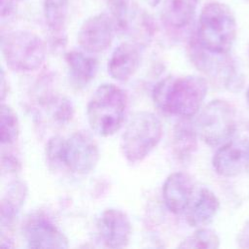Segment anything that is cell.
<instances>
[{"label": "cell", "mask_w": 249, "mask_h": 249, "mask_svg": "<svg viewBox=\"0 0 249 249\" xmlns=\"http://www.w3.org/2000/svg\"><path fill=\"white\" fill-rule=\"evenodd\" d=\"M15 7V0H1L0 5V11H1V17L5 18L9 16Z\"/></svg>", "instance_id": "484cf974"}, {"label": "cell", "mask_w": 249, "mask_h": 249, "mask_svg": "<svg viewBox=\"0 0 249 249\" xmlns=\"http://www.w3.org/2000/svg\"><path fill=\"white\" fill-rule=\"evenodd\" d=\"M248 53H249V48H248Z\"/></svg>", "instance_id": "f546056e"}, {"label": "cell", "mask_w": 249, "mask_h": 249, "mask_svg": "<svg viewBox=\"0 0 249 249\" xmlns=\"http://www.w3.org/2000/svg\"><path fill=\"white\" fill-rule=\"evenodd\" d=\"M194 194L192 178L184 172L170 174L162 186V197L169 211L180 214L189 206Z\"/></svg>", "instance_id": "7c38bea8"}, {"label": "cell", "mask_w": 249, "mask_h": 249, "mask_svg": "<svg viewBox=\"0 0 249 249\" xmlns=\"http://www.w3.org/2000/svg\"><path fill=\"white\" fill-rule=\"evenodd\" d=\"M99 159L98 146L86 131H76L68 138L62 137L57 162L78 174H87L94 169Z\"/></svg>", "instance_id": "52a82bcc"}, {"label": "cell", "mask_w": 249, "mask_h": 249, "mask_svg": "<svg viewBox=\"0 0 249 249\" xmlns=\"http://www.w3.org/2000/svg\"><path fill=\"white\" fill-rule=\"evenodd\" d=\"M27 188L22 182H14L10 185L1 201V228L11 225L24 202Z\"/></svg>", "instance_id": "ac0fdd59"}, {"label": "cell", "mask_w": 249, "mask_h": 249, "mask_svg": "<svg viewBox=\"0 0 249 249\" xmlns=\"http://www.w3.org/2000/svg\"><path fill=\"white\" fill-rule=\"evenodd\" d=\"M220 239L210 229H198L192 235L185 238L178 246L180 248H218Z\"/></svg>", "instance_id": "603a6c76"}, {"label": "cell", "mask_w": 249, "mask_h": 249, "mask_svg": "<svg viewBox=\"0 0 249 249\" xmlns=\"http://www.w3.org/2000/svg\"><path fill=\"white\" fill-rule=\"evenodd\" d=\"M237 243L239 247L249 248V221L243 226L237 235Z\"/></svg>", "instance_id": "d4e9b609"}, {"label": "cell", "mask_w": 249, "mask_h": 249, "mask_svg": "<svg viewBox=\"0 0 249 249\" xmlns=\"http://www.w3.org/2000/svg\"><path fill=\"white\" fill-rule=\"evenodd\" d=\"M44 18L53 34H61L65 28L69 0H44Z\"/></svg>", "instance_id": "d6986e66"}, {"label": "cell", "mask_w": 249, "mask_h": 249, "mask_svg": "<svg viewBox=\"0 0 249 249\" xmlns=\"http://www.w3.org/2000/svg\"><path fill=\"white\" fill-rule=\"evenodd\" d=\"M73 112L74 110L72 103L68 99L61 98L57 100V102L54 104L53 116L57 122H59L60 124H64L72 119Z\"/></svg>", "instance_id": "cb8c5ba5"}, {"label": "cell", "mask_w": 249, "mask_h": 249, "mask_svg": "<svg viewBox=\"0 0 249 249\" xmlns=\"http://www.w3.org/2000/svg\"><path fill=\"white\" fill-rule=\"evenodd\" d=\"M162 124L152 112L141 111L132 116L122 136V150L129 162L144 160L159 144Z\"/></svg>", "instance_id": "277c9868"}, {"label": "cell", "mask_w": 249, "mask_h": 249, "mask_svg": "<svg viewBox=\"0 0 249 249\" xmlns=\"http://www.w3.org/2000/svg\"><path fill=\"white\" fill-rule=\"evenodd\" d=\"M190 54L196 66L208 76L222 82L231 90L242 88V76L238 72L234 61L226 54L211 53L200 46L196 38L190 45Z\"/></svg>", "instance_id": "ba28073f"}, {"label": "cell", "mask_w": 249, "mask_h": 249, "mask_svg": "<svg viewBox=\"0 0 249 249\" xmlns=\"http://www.w3.org/2000/svg\"><path fill=\"white\" fill-rule=\"evenodd\" d=\"M150 6H152V7H155V6H157L160 2V0H145Z\"/></svg>", "instance_id": "83f0119b"}, {"label": "cell", "mask_w": 249, "mask_h": 249, "mask_svg": "<svg viewBox=\"0 0 249 249\" xmlns=\"http://www.w3.org/2000/svg\"><path fill=\"white\" fill-rule=\"evenodd\" d=\"M65 60L71 77L79 86H85L94 79L98 69V62L93 56L72 51L66 53Z\"/></svg>", "instance_id": "e0dca14e"}, {"label": "cell", "mask_w": 249, "mask_h": 249, "mask_svg": "<svg viewBox=\"0 0 249 249\" xmlns=\"http://www.w3.org/2000/svg\"><path fill=\"white\" fill-rule=\"evenodd\" d=\"M198 0H164L161 17L172 28H183L193 19Z\"/></svg>", "instance_id": "2e32d148"}, {"label": "cell", "mask_w": 249, "mask_h": 249, "mask_svg": "<svg viewBox=\"0 0 249 249\" xmlns=\"http://www.w3.org/2000/svg\"><path fill=\"white\" fill-rule=\"evenodd\" d=\"M127 98L125 92L113 84L100 85L91 95L87 116L89 124L99 136H110L123 124Z\"/></svg>", "instance_id": "3957f363"}, {"label": "cell", "mask_w": 249, "mask_h": 249, "mask_svg": "<svg viewBox=\"0 0 249 249\" xmlns=\"http://www.w3.org/2000/svg\"><path fill=\"white\" fill-rule=\"evenodd\" d=\"M206 93L207 83L199 76H169L155 86L153 99L168 114L191 118L198 112Z\"/></svg>", "instance_id": "6da1fadb"}, {"label": "cell", "mask_w": 249, "mask_h": 249, "mask_svg": "<svg viewBox=\"0 0 249 249\" xmlns=\"http://www.w3.org/2000/svg\"><path fill=\"white\" fill-rule=\"evenodd\" d=\"M2 53L8 66L18 72L38 69L46 58V47L35 33L13 31L2 37Z\"/></svg>", "instance_id": "5b68a950"}, {"label": "cell", "mask_w": 249, "mask_h": 249, "mask_svg": "<svg viewBox=\"0 0 249 249\" xmlns=\"http://www.w3.org/2000/svg\"><path fill=\"white\" fill-rule=\"evenodd\" d=\"M99 235L106 247H124L131 235V224L127 215L120 209L104 210L97 222Z\"/></svg>", "instance_id": "8fae6325"}, {"label": "cell", "mask_w": 249, "mask_h": 249, "mask_svg": "<svg viewBox=\"0 0 249 249\" xmlns=\"http://www.w3.org/2000/svg\"><path fill=\"white\" fill-rule=\"evenodd\" d=\"M28 247L31 248H67L66 236L50 221L43 218L32 220L26 227Z\"/></svg>", "instance_id": "5bb4252c"}, {"label": "cell", "mask_w": 249, "mask_h": 249, "mask_svg": "<svg viewBox=\"0 0 249 249\" xmlns=\"http://www.w3.org/2000/svg\"><path fill=\"white\" fill-rule=\"evenodd\" d=\"M6 84H5V74H4V70H1V100L3 101L5 98V94H6Z\"/></svg>", "instance_id": "4316f807"}, {"label": "cell", "mask_w": 249, "mask_h": 249, "mask_svg": "<svg viewBox=\"0 0 249 249\" xmlns=\"http://www.w3.org/2000/svg\"><path fill=\"white\" fill-rule=\"evenodd\" d=\"M245 98H246L247 104H248V106H249V87H248V89H247V90H246V93H245Z\"/></svg>", "instance_id": "f1b7e54d"}, {"label": "cell", "mask_w": 249, "mask_h": 249, "mask_svg": "<svg viewBox=\"0 0 249 249\" xmlns=\"http://www.w3.org/2000/svg\"><path fill=\"white\" fill-rule=\"evenodd\" d=\"M236 36L235 18L224 3L213 1L201 10L196 40L205 50L220 54L229 53Z\"/></svg>", "instance_id": "7a4b0ae2"}, {"label": "cell", "mask_w": 249, "mask_h": 249, "mask_svg": "<svg viewBox=\"0 0 249 249\" xmlns=\"http://www.w3.org/2000/svg\"><path fill=\"white\" fill-rule=\"evenodd\" d=\"M116 32V25L111 15L97 14L83 22L78 32V42L81 48L88 53H101L110 47Z\"/></svg>", "instance_id": "9c48e42d"}, {"label": "cell", "mask_w": 249, "mask_h": 249, "mask_svg": "<svg viewBox=\"0 0 249 249\" xmlns=\"http://www.w3.org/2000/svg\"><path fill=\"white\" fill-rule=\"evenodd\" d=\"M212 164L223 177H235L249 171V137H239L225 143L215 153Z\"/></svg>", "instance_id": "30bf717a"}, {"label": "cell", "mask_w": 249, "mask_h": 249, "mask_svg": "<svg viewBox=\"0 0 249 249\" xmlns=\"http://www.w3.org/2000/svg\"><path fill=\"white\" fill-rule=\"evenodd\" d=\"M196 148V133L187 123H180L174 130L173 149L179 159H187Z\"/></svg>", "instance_id": "ffe728a7"}, {"label": "cell", "mask_w": 249, "mask_h": 249, "mask_svg": "<svg viewBox=\"0 0 249 249\" xmlns=\"http://www.w3.org/2000/svg\"><path fill=\"white\" fill-rule=\"evenodd\" d=\"M18 135V122L15 111L7 104L1 105L0 139L2 144H13Z\"/></svg>", "instance_id": "44dd1931"}, {"label": "cell", "mask_w": 249, "mask_h": 249, "mask_svg": "<svg viewBox=\"0 0 249 249\" xmlns=\"http://www.w3.org/2000/svg\"><path fill=\"white\" fill-rule=\"evenodd\" d=\"M219 207V199L215 194L207 188H202L187 213V222L191 227L204 226L213 220Z\"/></svg>", "instance_id": "9a60e30c"}, {"label": "cell", "mask_w": 249, "mask_h": 249, "mask_svg": "<svg viewBox=\"0 0 249 249\" xmlns=\"http://www.w3.org/2000/svg\"><path fill=\"white\" fill-rule=\"evenodd\" d=\"M140 61L139 48L132 43H122L114 50L108 60V72L113 79L124 82L133 76Z\"/></svg>", "instance_id": "4fadbf2b"}, {"label": "cell", "mask_w": 249, "mask_h": 249, "mask_svg": "<svg viewBox=\"0 0 249 249\" xmlns=\"http://www.w3.org/2000/svg\"><path fill=\"white\" fill-rule=\"evenodd\" d=\"M235 128V110L229 102L222 99L209 102L196 121L197 133L209 146H217L230 140Z\"/></svg>", "instance_id": "8992f818"}, {"label": "cell", "mask_w": 249, "mask_h": 249, "mask_svg": "<svg viewBox=\"0 0 249 249\" xmlns=\"http://www.w3.org/2000/svg\"><path fill=\"white\" fill-rule=\"evenodd\" d=\"M107 5L117 31L125 33L128 22L136 12L131 8L130 0H107Z\"/></svg>", "instance_id": "7402d4cb"}]
</instances>
